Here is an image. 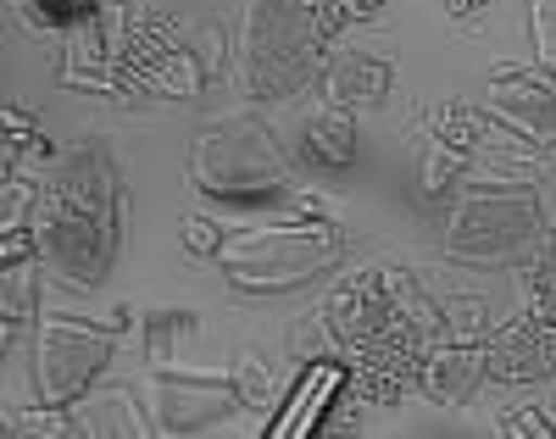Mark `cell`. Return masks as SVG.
Masks as SVG:
<instances>
[{"mask_svg": "<svg viewBox=\"0 0 556 439\" xmlns=\"http://www.w3.org/2000/svg\"><path fill=\"white\" fill-rule=\"evenodd\" d=\"M490 7H495V0H451L456 17H479V12H490Z\"/></svg>", "mask_w": 556, "mask_h": 439, "instance_id": "14", "label": "cell"}, {"mask_svg": "<svg viewBox=\"0 0 556 439\" xmlns=\"http://www.w3.org/2000/svg\"><path fill=\"white\" fill-rule=\"evenodd\" d=\"M495 101L513 112L523 128H534L540 139H556V73H545V67L501 73L495 78Z\"/></svg>", "mask_w": 556, "mask_h": 439, "instance_id": "7", "label": "cell"}, {"mask_svg": "<svg viewBox=\"0 0 556 439\" xmlns=\"http://www.w3.org/2000/svg\"><path fill=\"white\" fill-rule=\"evenodd\" d=\"M501 428H506V434H534V439H556V423H545L540 412H513V417H506Z\"/></svg>", "mask_w": 556, "mask_h": 439, "instance_id": "13", "label": "cell"}, {"mask_svg": "<svg viewBox=\"0 0 556 439\" xmlns=\"http://www.w3.org/2000/svg\"><path fill=\"white\" fill-rule=\"evenodd\" d=\"M301 151H306V162L323 167V173H345V167L356 162V123H351V112H323V117H312Z\"/></svg>", "mask_w": 556, "mask_h": 439, "instance_id": "9", "label": "cell"}, {"mask_svg": "<svg viewBox=\"0 0 556 439\" xmlns=\"http://www.w3.org/2000/svg\"><path fill=\"white\" fill-rule=\"evenodd\" d=\"M39 256L73 284H101V273L117 256V212H89L56 201L39 228Z\"/></svg>", "mask_w": 556, "mask_h": 439, "instance_id": "2", "label": "cell"}, {"mask_svg": "<svg viewBox=\"0 0 556 439\" xmlns=\"http://www.w3.org/2000/svg\"><path fill=\"white\" fill-rule=\"evenodd\" d=\"M384 7H390V0H312V23H317L323 39H340L356 23H374Z\"/></svg>", "mask_w": 556, "mask_h": 439, "instance_id": "11", "label": "cell"}, {"mask_svg": "<svg viewBox=\"0 0 556 439\" xmlns=\"http://www.w3.org/2000/svg\"><path fill=\"white\" fill-rule=\"evenodd\" d=\"M484 378V346H445V351H429L424 362V396L456 406L468 401V389Z\"/></svg>", "mask_w": 556, "mask_h": 439, "instance_id": "8", "label": "cell"}, {"mask_svg": "<svg viewBox=\"0 0 556 439\" xmlns=\"http://www.w3.org/2000/svg\"><path fill=\"white\" fill-rule=\"evenodd\" d=\"M323 89L340 112H362V106H379L384 95L395 89V67L384 57H367V51H345V57H329L323 67Z\"/></svg>", "mask_w": 556, "mask_h": 439, "instance_id": "6", "label": "cell"}, {"mask_svg": "<svg viewBox=\"0 0 556 439\" xmlns=\"http://www.w3.org/2000/svg\"><path fill=\"white\" fill-rule=\"evenodd\" d=\"M534 223H540L534 195H473L451 228V251L456 256H501V251L523 246Z\"/></svg>", "mask_w": 556, "mask_h": 439, "instance_id": "5", "label": "cell"}, {"mask_svg": "<svg viewBox=\"0 0 556 439\" xmlns=\"http://www.w3.org/2000/svg\"><path fill=\"white\" fill-rule=\"evenodd\" d=\"M329 39L312 23V0H256L251 12V95L285 101L329 67Z\"/></svg>", "mask_w": 556, "mask_h": 439, "instance_id": "1", "label": "cell"}, {"mask_svg": "<svg viewBox=\"0 0 556 439\" xmlns=\"http://www.w3.org/2000/svg\"><path fill=\"white\" fill-rule=\"evenodd\" d=\"M112 78L128 89H151V95H195L201 67L190 62V51L173 39V28L162 17L134 23L112 57Z\"/></svg>", "mask_w": 556, "mask_h": 439, "instance_id": "3", "label": "cell"}, {"mask_svg": "<svg viewBox=\"0 0 556 439\" xmlns=\"http://www.w3.org/2000/svg\"><path fill=\"white\" fill-rule=\"evenodd\" d=\"M484 378L506 389H529L556 378V323L540 312L513 317L495 339H484Z\"/></svg>", "mask_w": 556, "mask_h": 439, "instance_id": "4", "label": "cell"}, {"mask_svg": "<svg viewBox=\"0 0 556 439\" xmlns=\"http://www.w3.org/2000/svg\"><path fill=\"white\" fill-rule=\"evenodd\" d=\"M96 7L101 0H17L23 23L39 28V34H73V28H84L89 17H96Z\"/></svg>", "mask_w": 556, "mask_h": 439, "instance_id": "10", "label": "cell"}, {"mask_svg": "<svg viewBox=\"0 0 556 439\" xmlns=\"http://www.w3.org/2000/svg\"><path fill=\"white\" fill-rule=\"evenodd\" d=\"M529 312L556 323V228L540 239V251L529 256Z\"/></svg>", "mask_w": 556, "mask_h": 439, "instance_id": "12", "label": "cell"}]
</instances>
